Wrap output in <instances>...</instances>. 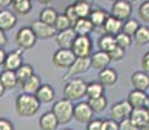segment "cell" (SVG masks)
Wrapping results in <instances>:
<instances>
[{
  "label": "cell",
  "mask_w": 149,
  "mask_h": 130,
  "mask_svg": "<svg viewBox=\"0 0 149 130\" xmlns=\"http://www.w3.org/2000/svg\"><path fill=\"white\" fill-rule=\"evenodd\" d=\"M33 9V3L30 0H13L12 12L16 16H27Z\"/></svg>",
  "instance_id": "d4e9b609"
},
{
  "label": "cell",
  "mask_w": 149,
  "mask_h": 130,
  "mask_svg": "<svg viewBox=\"0 0 149 130\" xmlns=\"http://www.w3.org/2000/svg\"><path fill=\"white\" fill-rule=\"evenodd\" d=\"M4 92H5V87L3 86V83L0 82V98H1L3 95H4Z\"/></svg>",
  "instance_id": "681fc988"
},
{
  "label": "cell",
  "mask_w": 149,
  "mask_h": 130,
  "mask_svg": "<svg viewBox=\"0 0 149 130\" xmlns=\"http://www.w3.org/2000/svg\"><path fill=\"white\" fill-rule=\"evenodd\" d=\"M122 27H123L122 21L117 20L116 17H113V16H109L107 22H105V25H104V27H102V31H104V34L117 37L118 34L122 33Z\"/></svg>",
  "instance_id": "7402d4cb"
},
{
  "label": "cell",
  "mask_w": 149,
  "mask_h": 130,
  "mask_svg": "<svg viewBox=\"0 0 149 130\" xmlns=\"http://www.w3.org/2000/svg\"><path fill=\"white\" fill-rule=\"evenodd\" d=\"M58 125H60L58 120H57V117L54 116L52 111L43 113L40 118H39V128H40V130H56L58 128Z\"/></svg>",
  "instance_id": "ac0fdd59"
},
{
  "label": "cell",
  "mask_w": 149,
  "mask_h": 130,
  "mask_svg": "<svg viewBox=\"0 0 149 130\" xmlns=\"http://www.w3.org/2000/svg\"><path fill=\"white\" fill-rule=\"evenodd\" d=\"M0 82L3 83L5 90H14L17 87V85H19L16 76V72H10V70H3L0 73Z\"/></svg>",
  "instance_id": "484cf974"
},
{
  "label": "cell",
  "mask_w": 149,
  "mask_h": 130,
  "mask_svg": "<svg viewBox=\"0 0 149 130\" xmlns=\"http://www.w3.org/2000/svg\"><path fill=\"white\" fill-rule=\"evenodd\" d=\"M132 38L131 37H128L127 34H125V33H121V34H118V35L116 37V44H117V47H121L123 48V50H127V48H130L131 47V44H132Z\"/></svg>",
  "instance_id": "8d00e7d4"
},
{
  "label": "cell",
  "mask_w": 149,
  "mask_h": 130,
  "mask_svg": "<svg viewBox=\"0 0 149 130\" xmlns=\"http://www.w3.org/2000/svg\"><path fill=\"white\" fill-rule=\"evenodd\" d=\"M40 102L36 99L35 95L19 94L16 99V112L21 117H33L38 113L40 108Z\"/></svg>",
  "instance_id": "6da1fadb"
},
{
  "label": "cell",
  "mask_w": 149,
  "mask_h": 130,
  "mask_svg": "<svg viewBox=\"0 0 149 130\" xmlns=\"http://www.w3.org/2000/svg\"><path fill=\"white\" fill-rule=\"evenodd\" d=\"M34 68L31 66L30 64H24L19 69L16 70V76H17V79H18V83L19 85H24L27 79H30L31 77L34 76Z\"/></svg>",
  "instance_id": "d6a6232c"
},
{
  "label": "cell",
  "mask_w": 149,
  "mask_h": 130,
  "mask_svg": "<svg viewBox=\"0 0 149 130\" xmlns=\"http://www.w3.org/2000/svg\"><path fill=\"white\" fill-rule=\"evenodd\" d=\"M119 130H140V129L137 128L130 118H127V120H123L119 122Z\"/></svg>",
  "instance_id": "b9f144b4"
},
{
  "label": "cell",
  "mask_w": 149,
  "mask_h": 130,
  "mask_svg": "<svg viewBox=\"0 0 149 130\" xmlns=\"http://www.w3.org/2000/svg\"><path fill=\"white\" fill-rule=\"evenodd\" d=\"M7 52H5L4 48H0V66H4L5 59H7Z\"/></svg>",
  "instance_id": "7dc6e473"
},
{
  "label": "cell",
  "mask_w": 149,
  "mask_h": 130,
  "mask_svg": "<svg viewBox=\"0 0 149 130\" xmlns=\"http://www.w3.org/2000/svg\"><path fill=\"white\" fill-rule=\"evenodd\" d=\"M137 16L144 24H149V0L140 3L137 8Z\"/></svg>",
  "instance_id": "74e56055"
},
{
  "label": "cell",
  "mask_w": 149,
  "mask_h": 130,
  "mask_svg": "<svg viewBox=\"0 0 149 130\" xmlns=\"http://www.w3.org/2000/svg\"><path fill=\"white\" fill-rule=\"evenodd\" d=\"M36 35L34 34L30 26H22L16 34V42L19 48L22 50H30L36 44Z\"/></svg>",
  "instance_id": "8992f818"
},
{
  "label": "cell",
  "mask_w": 149,
  "mask_h": 130,
  "mask_svg": "<svg viewBox=\"0 0 149 130\" xmlns=\"http://www.w3.org/2000/svg\"><path fill=\"white\" fill-rule=\"evenodd\" d=\"M17 24V16L9 9L0 11V30H12Z\"/></svg>",
  "instance_id": "2e32d148"
},
{
  "label": "cell",
  "mask_w": 149,
  "mask_h": 130,
  "mask_svg": "<svg viewBox=\"0 0 149 130\" xmlns=\"http://www.w3.org/2000/svg\"><path fill=\"white\" fill-rule=\"evenodd\" d=\"M73 29L78 37H90V34L95 30V26L92 25L90 18H79L74 24Z\"/></svg>",
  "instance_id": "ffe728a7"
},
{
  "label": "cell",
  "mask_w": 149,
  "mask_h": 130,
  "mask_svg": "<svg viewBox=\"0 0 149 130\" xmlns=\"http://www.w3.org/2000/svg\"><path fill=\"white\" fill-rule=\"evenodd\" d=\"M97 46H99V51L107 52L109 53L110 51H113L117 47L116 44V37L109 35V34H102L97 40Z\"/></svg>",
  "instance_id": "f1b7e54d"
},
{
  "label": "cell",
  "mask_w": 149,
  "mask_h": 130,
  "mask_svg": "<svg viewBox=\"0 0 149 130\" xmlns=\"http://www.w3.org/2000/svg\"><path fill=\"white\" fill-rule=\"evenodd\" d=\"M105 87L99 82V81H95V82H90L87 85V96L88 99H97V98L105 96Z\"/></svg>",
  "instance_id": "4dcf8cb0"
},
{
  "label": "cell",
  "mask_w": 149,
  "mask_h": 130,
  "mask_svg": "<svg viewBox=\"0 0 149 130\" xmlns=\"http://www.w3.org/2000/svg\"><path fill=\"white\" fill-rule=\"evenodd\" d=\"M140 65H141V69L143 72L149 74V51L145 52L141 57V61H140Z\"/></svg>",
  "instance_id": "ee69618b"
},
{
  "label": "cell",
  "mask_w": 149,
  "mask_h": 130,
  "mask_svg": "<svg viewBox=\"0 0 149 130\" xmlns=\"http://www.w3.org/2000/svg\"><path fill=\"white\" fill-rule=\"evenodd\" d=\"M30 27L33 29L34 34L36 35L38 39H49L57 35V31L54 29V26L47 25L44 22L39 21V20H35V21L31 22Z\"/></svg>",
  "instance_id": "8fae6325"
},
{
  "label": "cell",
  "mask_w": 149,
  "mask_h": 130,
  "mask_svg": "<svg viewBox=\"0 0 149 130\" xmlns=\"http://www.w3.org/2000/svg\"><path fill=\"white\" fill-rule=\"evenodd\" d=\"M144 108L149 112V94H148V96H147V100H145V105H144Z\"/></svg>",
  "instance_id": "f907efd6"
},
{
  "label": "cell",
  "mask_w": 149,
  "mask_h": 130,
  "mask_svg": "<svg viewBox=\"0 0 149 130\" xmlns=\"http://www.w3.org/2000/svg\"><path fill=\"white\" fill-rule=\"evenodd\" d=\"M57 17H58L57 11L52 7H47V8H44V9L40 11L38 20L42 22H44V24H47V25L53 26L54 22H56V20H57Z\"/></svg>",
  "instance_id": "f546056e"
},
{
  "label": "cell",
  "mask_w": 149,
  "mask_h": 130,
  "mask_svg": "<svg viewBox=\"0 0 149 130\" xmlns=\"http://www.w3.org/2000/svg\"><path fill=\"white\" fill-rule=\"evenodd\" d=\"M130 120L137 126L139 129H141L144 125H147L149 122V112L145 108H137L132 109V113L130 116Z\"/></svg>",
  "instance_id": "cb8c5ba5"
},
{
  "label": "cell",
  "mask_w": 149,
  "mask_h": 130,
  "mask_svg": "<svg viewBox=\"0 0 149 130\" xmlns=\"http://www.w3.org/2000/svg\"><path fill=\"white\" fill-rule=\"evenodd\" d=\"M93 115L88 102H78L74 107V120L81 124H90L93 120Z\"/></svg>",
  "instance_id": "30bf717a"
},
{
  "label": "cell",
  "mask_w": 149,
  "mask_h": 130,
  "mask_svg": "<svg viewBox=\"0 0 149 130\" xmlns=\"http://www.w3.org/2000/svg\"><path fill=\"white\" fill-rule=\"evenodd\" d=\"M64 14L69 18V21L71 22V25H73V26H74V24H75V22L79 20V17H78V14H77L75 8H74L73 4L68 5L66 9H65V12H64Z\"/></svg>",
  "instance_id": "ab89813d"
},
{
  "label": "cell",
  "mask_w": 149,
  "mask_h": 130,
  "mask_svg": "<svg viewBox=\"0 0 149 130\" xmlns=\"http://www.w3.org/2000/svg\"><path fill=\"white\" fill-rule=\"evenodd\" d=\"M88 104H90V107L92 108L93 113H100V112H102L104 109H107L108 99L105 96L97 98V99H90L88 100Z\"/></svg>",
  "instance_id": "e575fe53"
},
{
  "label": "cell",
  "mask_w": 149,
  "mask_h": 130,
  "mask_svg": "<svg viewBox=\"0 0 149 130\" xmlns=\"http://www.w3.org/2000/svg\"><path fill=\"white\" fill-rule=\"evenodd\" d=\"M132 109L134 108L130 105V103L127 102V99L121 100V102L113 104V105L110 107V117L113 118V120L121 122L123 120L130 118L131 113H132Z\"/></svg>",
  "instance_id": "ba28073f"
},
{
  "label": "cell",
  "mask_w": 149,
  "mask_h": 130,
  "mask_svg": "<svg viewBox=\"0 0 149 130\" xmlns=\"http://www.w3.org/2000/svg\"><path fill=\"white\" fill-rule=\"evenodd\" d=\"M42 78L38 76V74H34L30 79H27L24 85L21 86L22 90H24L25 94H30V95H35L38 90L42 87Z\"/></svg>",
  "instance_id": "83f0119b"
},
{
  "label": "cell",
  "mask_w": 149,
  "mask_h": 130,
  "mask_svg": "<svg viewBox=\"0 0 149 130\" xmlns=\"http://www.w3.org/2000/svg\"><path fill=\"white\" fill-rule=\"evenodd\" d=\"M22 48H17L10 52H8L7 59L4 63V70H10V72H16L17 69H19L24 65V60H22Z\"/></svg>",
  "instance_id": "7c38bea8"
},
{
  "label": "cell",
  "mask_w": 149,
  "mask_h": 130,
  "mask_svg": "<svg viewBox=\"0 0 149 130\" xmlns=\"http://www.w3.org/2000/svg\"><path fill=\"white\" fill-rule=\"evenodd\" d=\"M91 68V57H87V59H77L74 61V64L70 66V68L66 70V73L64 74L62 79L64 81H70L73 79L75 76H79V74H83Z\"/></svg>",
  "instance_id": "9c48e42d"
},
{
  "label": "cell",
  "mask_w": 149,
  "mask_h": 130,
  "mask_svg": "<svg viewBox=\"0 0 149 130\" xmlns=\"http://www.w3.org/2000/svg\"><path fill=\"white\" fill-rule=\"evenodd\" d=\"M93 43L90 37H77L74 40L71 51L74 52L77 59H87L92 56Z\"/></svg>",
  "instance_id": "277c9868"
},
{
  "label": "cell",
  "mask_w": 149,
  "mask_h": 130,
  "mask_svg": "<svg viewBox=\"0 0 149 130\" xmlns=\"http://www.w3.org/2000/svg\"><path fill=\"white\" fill-rule=\"evenodd\" d=\"M64 130H71V129H64Z\"/></svg>",
  "instance_id": "f5cc1de1"
},
{
  "label": "cell",
  "mask_w": 149,
  "mask_h": 130,
  "mask_svg": "<svg viewBox=\"0 0 149 130\" xmlns=\"http://www.w3.org/2000/svg\"><path fill=\"white\" fill-rule=\"evenodd\" d=\"M36 99L39 100L43 104H49L54 100V96H56V92H54V89L48 83H43L42 87L38 90V92L35 94Z\"/></svg>",
  "instance_id": "44dd1931"
},
{
  "label": "cell",
  "mask_w": 149,
  "mask_h": 130,
  "mask_svg": "<svg viewBox=\"0 0 149 130\" xmlns=\"http://www.w3.org/2000/svg\"><path fill=\"white\" fill-rule=\"evenodd\" d=\"M74 107H75V104H73L71 100H68L64 98V99L56 100L51 111L57 117L60 125H66L74 118Z\"/></svg>",
  "instance_id": "3957f363"
},
{
  "label": "cell",
  "mask_w": 149,
  "mask_h": 130,
  "mask_svg": "<svg viewBox=\"0 0 149 130\" xmlns=\"http://www.w3.org/2000/svg\"><path fill=\"white\" fill-rule=\"evenodd\" d=\"M7 43H8V38H7V35H5V31L0 30V48H3Z\"/></svg>",
  "instance_id": "bcb514c9"
},
{
  "label": "cell",
  "mask_w": 149,
  "mask_h": 130,
  "mask_svg": "<svg viewBox=\"0 0 149 130\" xmlns=\"http://www.w3.org/2000/svg\"><path fill=\"white\" fill-rule=\"evenodd\" d=\"M140 22L137 21L136 18H132L131 17L130 20H127V21L123 22V27H122V33L127 34L128 37H131V38H134V35L136 34V31L139 30L140 27Z\"/></svg>",
  "instance_id": "836d02e7"
},
{
  "label": "cell",
  "mask_w": 149,
  "mask_h": 130,
  "mask_svg": "<svg viewBox=\"0 0 149 130\" xmlns=\"http://www.w3.org/2000/svg\"><path fill=\"white\" fill-rule=\"evenodd\" d=\"M118 81V73L116 69L113 68H107L104 70L99 72V82L101 83L104 87H110L114 86Z\"/></svg>",
  "instance_id": "e0dca14e"
},
{
  "label": "cell",
  "mask_w": 149,
  "mask_h": 130,
  "mask_svg": "<svg viewBox=\"0 0 149 130\" xmlns=\"http://www.w3.org/2000/svg\"><path fill=\"white\" fill-rule=\"evenodd\" d=\"M131 85H132L134 90L145 92L147 90H149V74L143 70L135 72L131 76Z\"/></svg>",
  "instance_id": "9a60e30c"
},
{
  "label": "cell",
  "mask_w": 149,
  "mask_h": 130,
  "mask_svg": "<svg viewBox=\"0 0 149 130\" xmlns=\"http://www.w3.org/2000/svg\"><path fill=\"white\" fill-rule=\"evenodd\" d=\"M86 130H105V118H93Z\"/></svg>",
  "instance_id": "f35d334b"
},
{
  "label": "cell",
  "mask_w": 149,
  "mask_h": 130,
  "mask_svg": "<svg viewBox=\"0 0 149 130\" xmlns=\"http://www.w3.org/2000/svg\"><path fill=\"white\" fill-rule=\"evenodd\" d=\"M110 16L125 22L132 16V3L128 0H116L110 8Z\"/></svg>",
  "instance_id": "5b68a950"
},
{
  "label": "cell",
  "mask_w": 149,
  "mask_h": 130,
  "mask_svg": "<svg viewBox=\"0 0 149 130\" xmlns=\"http://www.w3.org/2000/svg\"><path fill=\"white\" fill-rule=\"evenodd\" d=\"M87 85L83 78H73L68 81L64 86V98L68 100H81L87 96Z\"/></svg>",
  "instance_id": "7a4b0ae2"
},
{
  "label": "cell",
  "mask_w": 149,
  "mask_h": 130,
  "mask_svg": "<svg viewBox=\"0 0 149 130\" xmlns=\"http://www.w3.org/2000/svg\"><path fill=\"white\" fill-rule=\"evenodd\" d=\"M109 16H110V14L105 9H102V8H95V9L92 11V13H91L90 20H91V22H92V25L95 26V29H102Z\"/></svg>",
  "instance_id": "603a6c76"
},
{
  "label": "cell",
  "mask_w": 149,
  "mask_h": 130,
  "mask_svg": "<svg viewBox=\"0 0 149 130\" xmlns=\"http://www.w3.org/2000/svg\"><path fill=\"white\" fill-rule=\"evenodd\" d=\"M105 130H119V122L113 118H105Z\"/></svg>",
  "instance_id": "7bdbcfd3"
},
{
  "label": "cell",
  "mask_w": 149,
  "mask_h": 130,
  "mask_svg": "<svg viewBox=\"0 0 149 130\" xmlns=\"http://www.w3.org/2000/svg\"><path fill=\"white\" fill-rule=\"evenodd\" d=\"M140 130H149V122L147 124V125H144V126H143V128L140 129Z\"/></svg>",
  "instance_id": "816d5d0a"
},
{
  "label": "cell",
  "mask_w": 149,
  "mask_h": 130,
  "mask_svg": "<svg viewBox=\"0 0 149 130\" xmlns=\"http://www.w3.org/2000/svg\"><path fill=\"white\" fill-rule=\"evenodd\" d=\"M54 29H56L57 34L61 33V31H65L68 30V29H71L73 27V25H71V22L69 21V18L66 16H65L64 13L62 14H58V17H57L56 22H54Z\"/></svg>",
  "instance_id": "d590c367"
},
{
  "label": "cell",
  "mask_w": 149,
  "mask_h": 130,
  "mask_svg": "<svg viewBox=\"0 0 149 130\" xmlns=\"http://www.w3.org/2000/svg\"><path fill=\"white\" fill-rule=\"evenodd\" d=\"M110 57H109V53L102 51H97L95 53H92L91 56V68L96 69V70L101 72L104 69L109 68V64H110Z\"/></svg>",
  "instance_id": "5bb4252c"
},
{
  "label": "cell",
  "mask_w": 149,
  "mask_h": 130,
  "mask_svg": "<svg viewBox=\"0 0 149 130\" xmlns=\"http://www.w3.org/2000/svg\"><path fill=\"white\" fill-rule=\"evenodd\" d=\"M77 60L75 55L71 50H64V48H58L52 56V63L56 68H65L69 69L74 64Z\"/></svg>",
  "instance_id": "52a82bcc"
},
{
  "label": "cell",
  "mask_w": 149,
  "mask_h": 130,
  "mask_svg": "<svg viewBox=\"0 0 149 130\" xmlns=\"http://www.w3.org/2000/svg\"><path fill=\"white\" fill-rule=\"evenodd\" d=\"M126 51L121 47H116L113 51L109 52V57H110L111 61H121V60L125 57Z\"/></svg>",
  "instance_id": "60d3db41"
},
{
  "label": "cell",
  "mask_w": 149,
  "mask_h": 130,
  "mask_svg": "<svg viewBox=\"0 0 149 130\" xmlns=\"http://www.w3.org/2000/svg\"><path fill=\"white\" fill-rule=\"evenodd\" d=\"M0 130H14L12 121L8 118H0Z\"/></svg>",
  "instance_id": "f6af8a7d"
},
{
  "label": "cell",
  "mask_w": 149,
  "mask_h": 130,
  "mask_svg": "<svg viewBox=\"0 0 149 130\" xmlns=\"http://www.w3.org/2000/svg\"><path fill=\"white\" fill-rule=\"evenodd\" d=\"M148 94L144 91H139V90H131L127 95V102L130 103V105L134 109L137 108H144L145 105V100H147Z\"/></svg>",
  "instance_id": "d6986e66"
},
{
  "label": "cell",
  "mask_w": 149,
  "mask_h": 130,
  "mask_svg": "<svg viewBox=\"0 0 149 130\" xmlns=\"http://www.w3.org/2000/svg\"><path fill=\"white\" fill-rule=\"evenodd\" d=\"M12 1L13 0H0V8H1V9H5L7 5H12Z\"/></svg>",
  "instance_id": "c3c4849f"
},
{
  "label": "cell",
  "mask_w": 149,
  "mask_h": 130,
  "mask_svg": "<svg viewBox=\"0 0 149 130\" xmlns=\"http://www.w3.org/2000/svg\"><path fill=\"white\" fill-rule=\"evenodd\" d=\"M75 12L78 14L79 18H90L91 13H92V3L87 1V0H78V1L73 3Z\"/></svg>",
  "instance_id": "4316f807"
},
{
  "label": "cell",
  "mask_w": 149,
  "mask_h": 130,
  "mask_svg": "<svg viewBox=\"0 0 149 130\" xmlns=\"http://www.w3.org/2000/svg\"><path fill=\"white\" fill-rule=\"evenodd\" d=\"M77 33L74 31V29H68L65 31H61L56 35V42L58 44L60 48H64V50H71L73 47L74 40L77 39Z\"/></svg>",
  "instance_id": "4fadbf2b"
},
{
  "label": "cell",
  "mask_w": 149,
  "mask_h": 130,
  "mask_svg": "<svg viewBox=\"0 0 149 130\" xmlns=\"http://www.w3.org/2000/svg\"><path fill=\"white\" fill-rule=\"evenodd\" d=\"M134 42H135L136 46H147L149 44V26H144L141 25L139 27V30L136 31V34L134 35Z\"/></svg>",
  "instance_id": "1f68e13d"
}]
</instances>
